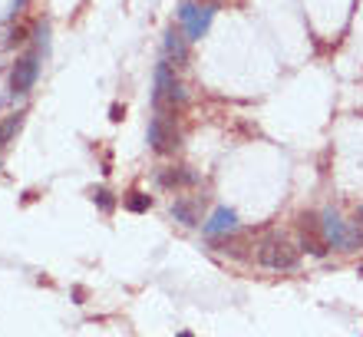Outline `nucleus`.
<instances>
[{
  "instance_id": "obj_1",
  "label": "nucleus",
  "mask_w": 363,
  "mask_h": 337,
  "mask_svg": "<svg viewBox=\"0 0 363 337\" xmlns=\"http://www.w3.org/2000/svg\"><path fill=\"white\" fill-rule=\"evenodd\" d=\"M185 87H182V79L175 77V67L169 60H162L159 67H155V89H152V106L159 109L162 116H175V109L185 106Z\"/></svg>"
},
{
  "instance_id": "obj_2",
  "label": "nucleus",
  "mask_w": 363,
  "mask_h": 337,
  "mask_svg": "<svg viewBox=\"0 0 363 337\" xmlns=\"http://www.w3.org/2000/svg\"><path fill=\"white\" fill-rule=\"evenodd\" d=\"M320 231H324L327 248H337V251H357V248H363V228L357 222L354 225L344 222L334 209H324V212H320Z\"/></svg>"
},
{
  "instance_id": "obj_3",
  "label": "nucleus",
  "mask_w": 363,
  "mask_h": 337,
  "mask_svg": "<svg viewBox=\"0 0 363 337\" xmlns=\"http://www.w3.org/2000/svg\"><path fill=\"white\" fill-rule=\"evenodd\" d=\"M211 17H215V7L208 4H199V0H185L179 7V20H182V30L189 40H201L208 33L211 27Z\"/></svg>"
},
{
  "instance_id": "obj_4",
  "label": "nucleus",
  "mask_w": 363,
  "mask_h": 337,
  "mask_svg": "<svg viewBox=\"0 0 363 337\" xmlns=\"http://www.w3.org/2000/svg\"><path fill=\"white\" fill-rule=\"evenodd\" d=\"M258 261L264 265V268H274V271H291L297 268V248L294 245H287L284 238H271L264 241L258 248Z\"/></svg>"
},
{
  "instance_id": "obj_5",
  "label": "nucleus",
  "mask_w": 363,
  "mask_h": 337,
  "mask_svg": "<svg viewBox=\"0 0 363 337\" xmlns=\"http://www.w3.org/2000/svg\"><path fill=\"white\" fill-rule=\"evenodd\" d=\"M149 145H152V153H159V155H169L179 149V129H175L172 116L159 113L152 123H149Z\"/></svg>"
},
{
  "instance_id": "obj_6",
  "label": "nucleus",
  "mask_w": 363,
  "mask_h": 337,
  "mask_svg": "<svg viewBox=\"0 0 363 337\" xmlns=\"http://www.w3.org/2000/svg\"><path fill=\"white\" fill-rule=\"evenodd\" d=\"M37 77H40V50H30V53H23V57L13 63V70H10V89H13V93H30L33 83H37Z\"/></svg>"
},
{
  "instance_id": "obj_7",
  "label": "nucleus",
  "mask_w": 363,
  "mask_h": 337,
  "mask_svg": "<svg viewBox=\"0 0 363 337\" xmlns=\"http://www.w3.org/2000/svg\"><path fill=\"white\" fill-rule=\"evenodd\" d=\"M189 43H191V40L185 37V30L169 27V30H165V40H162L165 60H169L172 67H185V63H189Z\"/></svg>"
},
{
  "instance_id": "obj_8",
  "label": "nucleus",
  "mask_w": 363,
  "mask_h": 337,
  "mask_svg": "<svg viewBox=\"0 0 363 337\" xmlns=\"http://www.w3.org/2000/svg\"><path fill=\"white\" fill-rule=\"evenodd\" d=\"M235 228H238V215H235V209H228V205H218V209L211 212L208 222L201 225V231H205L208 238H225V235H231Z\"/></svg>"
},
{
  "instance_id": "obj_9",
  "label": "nucleus",
  "mask_w": 363,
  "mask_h": 337,
  "mask_svg": "<svg viewBox=\"0 0 363 337\" xmlns=\"http://www.w3.org/2000/svg\"><path fill=\"white\" fill-rule=\"evenodd\" d=\"M297 228H301L304 248L311 251V255H324L327 241H324V231H320V219H314V215H301V219H297Z\"/></svg>"
},
{
  "instance_id": "obj_10",
  "label": "nucleus",
  "mask_w": 363,
  "mask_h": 337,
  "mask_svg": "<svg viewBox=\"0 0 363 337\" xmlns=\"http://www.w3.org/2000/svg\"><path fill=\"white\" fill-rule=\"evenodd\" d=\"M195 182H199V175L191 169H185V165L159 172V185H165V189H185V185H195Z\"/></svg>"
},
{
  "instance_id": "obj_11",
  "label": "nucleus",
  "mask_w": 363,
  "mask_h": 337,
  "mask_svg": "<svg viewBox=\"0 0 363 337\" xmlns=\"http://www.w3.org/2000/svg\"><path fill=\"white\" fill-rule=\"evenodd\" d=\"M172 219L182 225H199V199H175Z\"/></svg>"
},
{
  "instance_id": "obj_12",
  "label": "nucleus",
  "mask_w": 363,
  "mask_h": 337,
  "mask_svg": "<svg viewBox=\"0 0 363 337\" xmlns=\"http://www.w3.org/2000/svg\"><path fill=\"white\" fill-rule=\"evenodd\" d=\"M149 205H152V199H149V195H143V192H133L129 195V199H125V209H129V212H149Z\"/></svg>"
},
{
  "instance_id": "obj_13",
  "label": "nucleus",
  "mask_w": 363,
  "mask_h": 337,
  "mask_svg": "<svg viewBox=\"0 0 363 337\" xmlns=\"http://www.w3.org/2000/svg\"><path fill=\"white\" fill-rule=\"evenodd\" d=\"M93 202L99 205V209H103V212H113L116 209V202H113V192H109V189H93Z\"/></svg>"
},
{
  "instance_id": "obj_14",
  "label": "nucleus",
  "mask_w": 363,
  "mask_h": 337,
  "mask_svg": "<svg viewBox=\"0 0 363 337\" xmlns=\"http://www.w3.org/2000/svg\"><path fill=\"white\" fill-rule=\"evenodd\" d=\"M20 40H27V30L23 27H17L13 33H10V43H20Z\"/></svg>"
},
{
  "instance_id": "obj_15",
  "label": "nucleus",
  "mask_w": 363,
  "mask_h": 337,
  "mask_svg": "<svg viewBox=\"0 0 363 337\" xmlns=\"http://www.w3.org/2000/svg\"><path fill=\"white\" fill-rule=\"evenodd\" d=\"M357 225H360V228H363V205H360V209H357Z\"/></svg>"
},
{
  "instance_id": "obj_16",
  "label": "nucleus",
  "mask_w": 363,
  "mask_h": 337,
  "mask_svg": "<svg viewBox=\"0 0 363 337\" xmlns=\"http://www.w3.org/2000/svg\"><path fill=\"white\" fill-rule=\"evenodd\" d=\"M199 4H208V7H218L221 0H199Z\"/></svg>"
},
{
  "instance_id": "obj_17",
  "label": "nucleus",
  "mask_w": 363,
  "mask_h": 337,
  "mask_svg": "<svg viewBox=\"0 0 363 337\" xmlns=\"http://www.w3.org/2000/svg\"><path fill=\"white\" fill-rule=\"evenodd\" d=\"M179 337H195V334H189V331H182V334Z\"/></svg>"
},
{
  "instance_id": "obj_18",
  "label": "nucleus",
  "mask_w": 363,
  "mask_h": 337,
  "mask_svg": "<svg viewBox=\"0 0 363 337\" xmlns=\"http://www.w3.org/2000/svg\"><path fill=\"white\" fill-rule=\"evenodd\" d=\"M0 145H4V133H0Z\"/></svg>"
}]
</instances>
